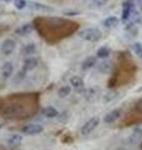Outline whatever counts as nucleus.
Returning <instances> with one entry per match:
<instances>
[{"mask_svg":"<svg viewBox=\"0 0 142 150\" xmlns=\"http://www.w3.org/2000/svg\"><path fill=\"white\" fill-rule=\"evenodd\" d=\"M14 73V65L11 62H6V63H4L3 64V67H1V74H3V76L5 78V79H9L13 75Z\"/></svg>","mask_w":142,"mask_h":150,"instance_id":"9b49d317","label":"nucleus"},{"mask_svg":"<svg viewBox=\"0 0 142 150\" xmlns=\"http://www.w3.org/2000/svg\"><path fill=\"white\" fill-rule=\"evenodd\" d=\"M37 59L34 58V56H29L27 59H25V62H24V67H22V71L26 73V71H30V70L34 69L36 65H37Z\"/></svg>","mask_w":142,"mask_h":150,"instance_id":"0eeeda50","label":"nucleus"},{"mask_svg":"<svg viewBox=\"0 0 142 150\" xmlns=\"http://www.w3.org/2000/svg\"><path fill=\"white\" fill-rule=\"evenodd\" d=\"M102 36V33L96 29V28H87V29L82 30L81 33H80V38L86 41H92V43H95V41H98L101 39Z\"/></svg>","mask_w":142,"mask_h":150,"instance_id":"f03ea898","label":"nucleus"},{"mask_svg":"<svg viewBox=\"0 0 142 150\" xmlns=\"http://www.w3.org/2000/svg\"><path fill=\"white\" fill-rule=\"evenodd\" d=\"M120 115H121V110L120 109H115V110H112V111L108 112V114L105 115L103 121H105L106 124H111V123H113L115 120H117L118 118H120Z\"/></svg>","mask_w":142,"mask_h":150,"instance_id":"9d476101","label":"nucleus"},{"mask_svg":"<svg viewBox=\"0 0 142 150\" xmlns=\"http://www.w3.org/2000/svg\"><path fill=\"white\" fill-rule=\"evenodd\" d=\"M142 138V128H137L134 130V133L130 137V142L131 143H137L138 140Z\"/></svg>","mask_w":142,"mask_h":150,"instance_id":"f3484780","label":"nucleus"},{"mask_svg":"<svg viewBox=\"0 0 142 150\" xmlns=\"http://www.w3.org/2000/svg\"><path fill=\"white\" fill-rule=\"evenodd\" d=\"M95 65H96V58H95V56H89V58H86L82 62L81 69L82 70H89V69L93 68Z\"/></svg>","mask_w":142,"mask_h":150,"instance_id":"4468645a","label":"nucleus"},{"mask_svg":"<svg viewBox=\"0 0 142 150\" xmlns=\"http://www.w3.org/2000/svg\"><path fill=\"white\" fill-rule=\"evenodd\" d=\"M141 149H142V145H141Z\"/></svg>","mask_w":142,"mask_h":150,"instance_id":"a878e982","label":"nucleus"},{"mask_svg":"<svg viewBox=\"0 0 142 150\" xmlns=\"http://www.w3.org/2000/svg\"><path fill=\"white\" fill-rule=\"evenodd\" d=\"M102 24L105 28H113L118 24V19L116 16H108L102 21Z\"/></svg>","mask_w":142,"mask_h":150,"instance_id":"2eb2a0df","label":"nucleus"},{"mask_svg":"<svg viewBox=\"0 0 142 150\" xmlns=\"http://www.w3.org/2000/svg\"><path fill=\"white\" fill-rule=\"evenodd\" d=\"M98 124H100V119H98L97 116H95V118H91V119L87 120L86 123L82 125V128H81V134H82V135L90 134L91 131H93L95 129L97 128Z\"/></svg>","mask_w":142,"mask_h":150,"instance_id":"20e7f679","label":"nucleus"},{"mask_svg":"<svg viewBox=\"0 0 142 150\" xmlns=\"http://www.w3.org/2000/svg\"><path fill=\"white\" fill-rule=\"evenodd\" d=\"M8 145H10L11 148H19L22 143V137L19 134H13L6 139Z\"/></svg>","mask_w":142,"mask_h":150,"instance_id":"423d86ee","label":"nucleus"},{"mask_svg":"<svg viewBox=\"0 0 142 150\" xmlns=\"http://www.w3.org/2000/svg\"><path fill=\"white\" fill-rule=\"evenodd\" d=\"M131 11H132V3L131 1H125L124 6H122V20L127 21L131 16Z\"/></svg>","mask_w":142,"mask_h":150,"instance_id":"ddd939ff","label":"nucleus"},{"mask_svg":"<svg viewBox=\"0 0 142 150\" xmlns=\"http://www.w3.org/2000/svg\"><path fill=\"white\" fill-rule=\"evenodd\" d=\"M32 9H37V10H45V11H51L50 8L44 6V5H41V4H37V3L32 4Z\"/></svg>","mask_w":142,"mask_h":150,"instance_id":"4be33fe9","label":"nucleus"},{"mask_svg":"<svg viewBox=\"0 0 142 150\" xmlns=\"http://www.w3.org/2000/svg\"><path fill=\"white\" fill-rule=\"evenodd\" d=\"M5 1H9V0H5Z\"/></svg>","mask_w":142,"mask_h":150,"instance_id":"393cba45","label":"nucleus"},{"mask_svg":"<svg viewBox=\"0 0 142 150\" xmlns=\"http://www.w3.org/2000/svg\"><path fill=\"white\" fill-rule=\"evenodd\" d=\"M31 30H32V25L29 24V23H26V24H22L19 28H16V29H15V34L19 35V36H26V35L30 34Z\"/></svg>","mask_w":142,"mask_h":150,"instance_id":"6e6552de","label":"nucleus"},{"mask_svg":"<svg viewBox=\"0 0 142 150\" xmlns=\"http://www.w3.org/2000/svg\"><path fill=\"white\" fill-rule=\"evenodd\" d=\"M14 6H15L18 10H22V9H25L27 6V1L26 0H11Z\"/></svg>","mask_w":142,"mask_h":150,"instance_id":"6ab92c4d","label":"nucleus"},{"mask_svg":"<svg viewBox=\"0 0 142 150\" xmlns=\"http://www.w3.org/2000/svg\"><path fill=\"white\" fill-rule=\"evenodd\" d=\"M34 26L41 38L49 43H56L79 29L77 23L61 18H36Z\"/></svg>","mask_w":142,"mask_h":150,"instance_id":"f257e3e1","label":"nucleus"},{"mask_svg":"<svg viewBox=\"0 0 142 150\" xmlns=\"http://www.w3.org/2000/svg\"><path fill=\"white\" fill-rule=\"evenodd\" d=\"M59 95L61 96V98H65V96H67V95H70V93H71V86H69V85H64V86H61L60 89H59Z\"/></svg>","mask_w":142,"mask_h":150,"instance_id":"aec40b11","label":"nucleus"},{"mask_svg":"<svg viewBox=\"0 0 142 150\" xmlns=\"http://www.w3.org/2000/svg\"><path fill=\"white\" fill-rule=\"evenodd\" d=\"M106 1H107V0H92V4L96 8H101V6L105 5Z\"/></svg>","mask_w":142,"mask_h":150,"instance_id":"5701e85b","label":"nucleus"},{"mask_svg":"<svg viewBox=\"0 0 142 150\" xmlns=\"http://www.w3.org/2000/svg\"><path fill=\"white\" fill-rule=\"evenodd\" d=\"M44 131V126L39 123H34V124H29L25 125L22 128V134L24 135H29V137H34V135H39Z\"/></svg>","mask_w":142,"mask_h":150,"instance_id":"7ed1b4c3","label":"nucleus"},{"mask_svg":"<svg viewBox=\"0 0 142 150\" xmlns=\"http://www.w3.org/2000/svg\"><path fill=\"white\" fill-rule=\"evenodd\" d=\"M1 126H3V125H1V124H0V129H1Z\"/></svg>","mask_w":142,"mask_h":150,"instance_id":"b1692460","label":"nucleus"},{"mask_svg":"<svg viewBox=\"0 0 142 150\" xmlns=\"http://www.w3.org/2000/svg\"><path fill=\"white\" fill-rule=\"evenodd\" d=\"M14 50H15V41H14L13 39H6V40L3 41V44H1L3 55H5V56L11 55Z\"/></svg>","mask_w":142,"mask_h":150,"instance_id":"39448f33","label":"nucleus"},{"mask_svg":"<svg viewBox=\"0 0 142 150\" xmlns=\"http://www.w3.org/2000/svg\"><path fill=\"white\" fill-rule=\"evenodd\" d=\"M41 114H42V116H45L47 119H54V118H58L59 116V111L53 106H45L44 109L41 110Z\"/></svg>","mask_w":142,"mask_h":150,"instance_id":"1a4fd4ad","label":"nucleus"},{"mask_svg":"<svg viewBox=\"0 0 142 150\" xmlns=\"http://www.w3.org/2000/svg\"><path fill=\"white\" fill-rule=\"evenodd\" d=\"M110 53H111L110 48H107V46H101V48L97 50L96 56H97L98 59H106V58H108Z\"/></svg>","mask_w":142,"mask_h":150,"instance_id":"dca6fc26","label":"nucleus"},{"mask_svg":"<svg viewBox=\"0 0 142 150\" xmlns=\"http://www.w3.org/2000/svg\"><path fill=\"white\" fill-rule=\"evenodd\" d=\"M36 44L34 43H27L22 46V49H21V54L22 55H25V56H31V55H34L36 53Z\"/></svg>","mask_w":142,"mask_h":150,"instance_id":"f8f14e48","label":"nucleus"},{"mask_svg":"<svg viewBox=\"0 0 142 150\" xmlns=\"http://www.w3.org/2000/svg\"><path fill=\"white\" fill-rule=\"evenodd\" d=\"M70 85L71 86H74V88H82L84 86V81H82V79L80 78V76H72L70 79Z\"/></svg>","mask_w":142,"mask_h":150,"instance_id":"a211bd4d","label":"nucleus"},{"mask_svg":"<svg viewBox=\"0 0 142 150\" xmlns=\"http://www.w3.org/2000/svg\"><path fill=\"white\" fill-rule=\"evenodd\" d=\"M132 49H134V51H135L137 55H141L142 56V44L136 43V44L132 45Z\"/></svg>","mask_w":142,"mask_h":150,"instance_id":"412c9836","label":"nucleus"}]
</instances>
